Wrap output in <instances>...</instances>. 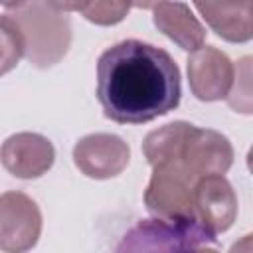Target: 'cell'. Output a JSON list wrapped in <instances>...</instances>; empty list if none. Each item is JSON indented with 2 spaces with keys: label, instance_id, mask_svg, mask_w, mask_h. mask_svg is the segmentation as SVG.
<instances>
[{
  "label": "cell",
  "instance_id": "cell-13",
  "mask_svg": "<svg viewBox=\"0 0 253 253\" xmlns=\"http://www.w3.org/2000/svg\"><path fill=\"white\" fill-rule=\"evenodd\" d=\"M192 123L186 121H174L168 123L156 130H150L144 136L142 142V152L144 158L152 168L170 164V162H180V154L184 148V142L192 130Z\"/></svg>",
  "mask_w": 253,
  "mask_h": 253
},
{
  "label": "cell",
  "instance_id": "cell-9",
  "mask_svg": "<svg viewBox=\"0 0 253 253\" xmlns=\"http://www.w3.org/2000/svg\"><path fill=\"white\" fill-rule=\"evenodd\" d=\"M180 164L196 180L206 176H223L233 164V146L221 132L194 125L184 142Z\"/></svg>",
  "mask_w": 253,
  "mask_h": 253
},
{
  "label": "cell",
  "instance_id": "cell-10",
  "mask_svg": "<svg viewBox=\"0 0 253 253\" xmlns=\"http://www.w3.org/2000/svg\"><path fill=\"white\" fill-rule=\"evenodd\" d=\"M55 160V148L49 138L38 132H16L0 146L2 166L16 178L36 180L43 176Z\"/></svg>",
  "mask_w": 253,
  "mask_h": 253
},
{
  "label": "cell",
  "instance_id": "cell-6",
  "mask_svg": "<svg viewBox=\"0 0 253 253\" xmlns=\"http://www.w3.org/2000/svg\"><path fill=\"white\" fill-rule=\"evenodd\" d=\"M130 160V146L117 134L93 132L79 138L73 146V162L81 174L93 180L119 176Z\"/></svg>",
  "mask_w": 253,
  "mask_h": 253
},
{
  "label": "cell",
  "instance_id": "cell-15",
  "mask_svg": "<svg viewBox=\"0 0 253 253\" xmlns=\"http://www.w3.org/2000/svg\"><path fill=\"white\" fill-rule=\"evenodd\" d=\"M24 55V43L18 26L8 14H0V75L12 71Z\"/></svg>",
  "mask_w": 253,
  "mask_h": 253
},
{
  "label": "cell",
  "instance_id": "cell-1",
  "mask_svg": "<svg viewBox=\"0 0 253 253\" xmlns=\"http://www.w3.org/2000/svg\"><path fill=\"white\" fill-rule=\"evenodd\" d=\"M180 69L162 47L123 40L97 61V99L103 115L121 125H144L180 105Z\"/></svg>",
  "mask_w": 253,
  "mask_h": 253
},
{
  "label": "cell",
  "instance_id": "cell-5",
  "mask_svg": "<svg viewBox=\"0 0 253 253\" xmlns=\"http://www.w3.org/2000/svg\"><path fill=\"white\" fill-rule=\"evenodd\" d=\"M42 235V211L24 192L0 194V251L28 253Z\"/></svg>",
  "mask_w": 253,
  "mask_h": 253
},
{
  "label": "cell",
  "instance_id": "cell-12",
  "mask_svg": "<svg viewBox=\"0 0 253 253\" xmlns=\"http://www.w3.org/2000/svg\"><path fill=\"white\" fill-rule=\"evenodd\" d=\"M208 26L223 40L243 43L253 38V2H194Z\"/></svg>",
  "mask_w": 253,
  "mask_h": 253
},
{
  "label": "cell",
  "instance_id": "cell-17",
  "mask_svg": "<svg viewBox=\"0 0 253 253\" xmlns=\"http://www.w3.org/2000/svg\"><path fill=\"white\" fill-rule=\"evenodd\" d=\"M251 237L253 235H245L243 239H239L237 243H233L229 253H251Z\"/></svg>",
  "mask_w": 253,
  "mask_h": 253
},
{
  "label": "cell",
  "instance_id": "cell-2",
  "mask_svg": "<svg viewBox=\"0 0 253 253\" xmlns=\"http://www.w3.org/2000/svg\"><path fill=\"white\" fill-rule=\"evenodd\" d=\"M6 14L20 30L24 57L38 69L59 63L71 45V20L55 2L6 4Z\"/></svg>",
  "mask_w": 253,
  "mask_h": 253
},
{
  "label": "cell",
  "instance_id": "cell-18",
  "mask_svg": "<svg viewBox=\"0 0 253 253\" xmlns=\"http://www.w3.org/2000/svg\"><path fill=\"white\" fill-rule=\"evenodd\" d=\"M192 253H217V251L211 247H196V249H192Z\"/></svg>",
  "mask_w": 253,
  "mask_h": 253
},
{
  "label": "cell",
  "instance_id": "cell-16",
  "mask_svg": "<svg viewBox=\"0 0 253 253\" xmlns=\"http://www.w3.org/2000/svg\"><path fill=\"white\" fill-rule=\"evenodd\" d=\"M249 63H251V57H243L237 63L241 73L235 69V75H233L235 85H231V89L225 97L231 109L245 113V115L251 113V65Z\"/></svg>",
  "mask_w": 253,
  "mask_h": 253
},
{
  "label": "cell",
  "instance_id": "cell-7",
  "mask_svg": "<svg viewBox=\"0 0 253 253\" xmlns=\"http://www.w3.org/2000/svg\"><path fill=\"white\" fill-rule=\"evenodd\" d=\"M194 215L213 239L237 217V196L225 176H206L194 186Z\"/></svg>",
  "mask_w": 253,
  "mask_h": 253
},
{
  "label": "cell",
  "instance_id": "cell-14",
  "mask_svg": "<svg viewBox=\"0 0 253 253\" xmlns=\"http://www.w3.org/2000/svg\"><path fill=\"white\" fill-rule=\"evenodd\" d=\"M63 12H81L89 22L99 26H113L125 20L130 10L128 2H111V0H97V2H55Z\"/></svg>",
  "mask_w": 253,
  "mask_h": 253
},
{
  "label": "cell",
  "instance_id": "cell-3",
  "mask_svg": "<svg viewBox=\"0 0 253 253\" xmlns=\"http://www.w3.org/2000/svg\"><path fill=\"white\" fill-rule=\"evenodd\" d=\"M196 182L198 180L180 162H170L152 168L150 182L144 190L146 210L162 221L200 225L194 215Z\"/></svg>",
  "mask_w": 253,
  "mask_h": 253
},
{
  "label": "cell",
  "instance_id": "cell-8",
  "mask_svg": "<svg viewBox=\"0 0 253 253\" xmlns=\"http://www.w3.org/2000/svg\"><path fill=\"white\" fill-rule=\"evenodd\" d=\"M235 67L215 45H202L188 57V83L196 99L211 103L227 97L233 85Z\"/></svg>",
  "mask_w": 253,
  "mask_h": 253
},
{
  "label": "cell",
  "instance_id": "cell-11",
  "mask_svg": "<svg viewBox=\"0 0 253 253\" xmlns=\"http://www.w3.org/2000/svg\"><path fill=\"white\" fill-rule=\"evenodd\" d=\"M140 8L152 10L154 26L170 38L180 49L196 51L204 45L206 30L200 20L192 14L190 6L184 2H154V4H136Z\"/></svg>",
  "mask_w": 253,
  "mask_h": 253
},
{
  "label": "cell",
  "instance_id": "cell-4",
  "mask_svg": "<svg viewBox=\"0 0 253 253\" xmlns=\"http://www.w3.org/2000/svg\"><path fill=\"white\" fill-rule=\"evenodd\" d=\"M215 239L200 225H182L158 217L138 219L119 241L115 253H192Z\"/></svg>",
  "mask_w": 253,
  "mask_h": 253
}]
</instances>
